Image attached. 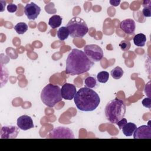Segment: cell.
Wrapping results in <instances>:
<instances>
[{
    "mask_svg": "<svg viewBox=\"0 0 151 151\" xmlns=\"http://www.w3.org/2000/svg\"><path fill=\"white\" fill-rule=\"evenodd\" d=\"M142 103L144 107L150 109V108H151V99H150V98H149V97L145 98L142 100Z\"/></svg>",
    "mask_w": 151,
    "mask_h": 151,
    "instance_id": "603a6c76",
    "label": "cell"
},
{
    "mask_svg": "<svg viewBox=\"0 0 151 151\" xmlns=\"http://www.w3.org/2000/svg\"><path fill=\"white\" fill-rule=\"evenodd\" d=\"M146 41V37L145 34L139 33L133 37V42L137 47H143Z\"/></svg>",
    "mask_w": 151,
    "mask_h": 151,
    "instance_id": "2e32d148",
    "label": "cell"
},
{
    "mask_svg": "<svg viewBox=\"0 0 151 151\" xmlns=\"http://www.w3.org/2000/svg\"><path fill=\"white\" fill-rule=\"evenodd\" d=\"M123 74L124 71L123 69L119 66H117L115 68H114L110 72L111 77L116 80L120 79L123 76Z\"/></svg>",
    "mask_w": 151,
    "mask_h": 151,
    "instance_id": "ac0fdd59",
    "label": "cell"
},
{
    "mask_svg": "<svg viewBox=\"0 0 151 151\" xmlns=\"http://www.w3.org/2000/svg\"><path fill=\"white\" fill-rule=\"evenodd\" d=\"M150 121H149L147 125H142L136 128L133 133L134 139H151Z\"/></svg>",
    "mask_w": 151,
    "mask_h": 151,
    "instance_id": "9c48e42d",
    "label": "cell"
},
{
    "mask_svg": "<svg viewBox=\"0 0 151 151\" xmlns=\"http://www.w3.org/2000/svg\"><path fill=\"white\" fill-rule=\"evenodd\" d=\"M41 99L45 106L49 107H54L62 100L60 87L50 83L48 84L41 91Z\"/></svg>",
    "mask_w": 151,
    "mask_h": 151,
    "instance_id": "277c9868",
    "label": "cell"
},
{
    "mask_svg": "<svg viewBox=\"0 0 151 151\" xmlns=\"http://www.w3.org/2000/svg\"><path fill=\"white\" fill-rule=\"evenodd\" d=\"M14 29L18 34H23L28 30V25L25 22H18L14 26Z\"/></svg>",
    "mask_w": 151,
    "mask_h": 151,
    "instance_id": "d6986e66",
    "label": "cell"
},
{
    "mask_svg": "<svg viewBox=\"0 0 151 151\" xmlns=\"http://www.w3.org/2000/svg\"><path fill=\"white\" fill-rule=\"evenodd\" d=\"M94 64L84 51L74 48L67 58L65 73L71 76L81 74L88 71Z\"/></svg>",
    "mask_w": 151,
    "mask_h": 151,
    "instance_id": "6da1fadb",
    "label": "cell"
},
{
    "mask_svg": "<svg viewBox=\"0 0 151 151\" xmlns=\"http://www.w3.org/2000/svg\"><path fill=\"white\" fill-rule=\"evenodd\" d=\"M143 8H147L151 9V1H143Z\"/></svg>",
    "mask_w": 151,
    "mask_h": 151,
    "instance_id": "4316f807",
    "label": "cell"
},
{
    "mask_svg": "<svg viewBox=\"0 0 151 151\" xmlns=\"http://www.w3.org/2000/svg\"><path fill=\"white\" fill-rule=\"evenodd\" d=\"M17 9H18V7H17V5H15L14 4H9L7 6V10L8 12H9L11 13L16 12L17 11Z\"/></svg>",
    "mask_w": 151,
    "mask_h": 151,
    "instance_id": "cb8c5ba5",
    "label": "cell"
},
{
    "mask_svg": "<svg viewBox=\"0 0 151 151\" xmlns=\"http://www.w3.org/2000/svg\"><path fill=\"white\" fill-rule=\"evenodd\" d=\"M109 78V74L107 71H102L99 72L97 75V81L101 83H106Z\"/></svg>",
    "mask_w": 151,
    "mask_h": 151,
    "instance_id": "ffe728a7",
    "label": "cell"
},
{
    "mask_svg": "<svg viewBox=\"0 0 151 151\" xmlns=\"http://www.w3.org/2000/svg\"><path fill=\"white\" fill-rule=\"evenodd\" d=\"M17 124L18 127L22 130H27L34 127L31 117L27 115H22L19 117Z\"/></svg>",
    "mask_w": 151,
    "mask_h": 151,
    "instance_id": "7c38bea8",
    "label": "cell"
},
{
    "mask_svg": "<svg viewBox=\"0 0 151 151\" xmlns=\"http://www.w3.org/2000/svg\"><path fill=\"white\" fill-rule=\"evenodd\" d=\"M84 52L88 58L93 62H98L103 57V51L96 44H88L84 47Z\"/></svg>",
    "mask_w": 151,
    "mask_h": 151,
    "instance_id": "8992f818",
    "label": "cell"
},
{
    "mask_svg": "<svg viewBox=\"0 0 151 151\" xmlns=\"http://www.w3.org/2000/svg\"><path fill=\"white\" fill-rule=\"evenodd\" d=\"M120 3V0H111L110 1V4L114 6H117L119 5V4Z\"/></svg>",
    "mask_w": 151,
    "mask_h": 151,
    "instance_id": "83f0119b",
    "label": "cell"
},
{
    "mask_svg": "<svg viewBox=\"0 0 151 151\" xmlns=\"http://www.w3.org/2000/svg\"><path fill=\"white\" fill-rule=\"evenodd\" d=\"M142 14L145 17H151V9L147 8H143L142 10Z\"/></svg>",
    "mask_w": 151,
    "mask_h": 151,
    "instance_id": "484cf974",
    "label": "cell"
},
{
    "mask_svg": "<svg viewBox=\"0 0 151 151\" xmlns=\"http://www.w3.org/2000/svg\"><path fill=\"white\" fill-rule=\"evenodd\" d=\"M84 84L86 87L92 88L96 86L97 81L94 77L92 76H88L85 79Z\"/></svg>",
    "mask_w": 151,
    "mask_h": 151,
    "instance_id": "44dd1931",
    "label": "cell"
},
{
    "mask_svg": "<svg viewBox=\"0 0 151 151\" xmlns=\"http://www.w3.org/2000/svg\"><path fill=\"white\" fill-rule=\"evenodd\" d=\"M126 110L124 101L116 98L107 103L104 109L105 116L108 121L115 124L124 117Z\"/></svg>",
    "mask_w": 151,
    "mask_h": 151,
    "instance_id": "3957f363",
    "label": "cell"
},
{
    "mask_svg": "<svg viewBox=\"0 0 151 151\" xmlns=\"http://www.w3.org/2000/svg\"><path fill=\"white\" fill-rule=\"evenodd\" d=\"M76 107L83 111H91L99 106L100 98L99 94L93 90L88 87L80 88L74 97Z\"/></svg>",
    "mask_w": 151,
    "mask_h": 151,
    "instance_id": "7a4b0ae2",
    "label": "cell"
},
{
    "mask_svg": "<svg viewBox=\"0 0 151 151\" xmlns=\"http://www.w3.org/2000/svg\"><path fill=\"white\" fill-rule=\"evenodd\" d=\"M62 23V18L60 15H52L49 19L48 24L53 29L59 27Z\"/></svg>",
    "mask_w": 151,
    "mask_h": 151,
    "instance_id": "9a60e30c",
    "label": "cell"
},
{
    "mask_svg": "<svg viewBox=\"0 0 151 151\" xmlns=\"http://www.w3.org/2000/svg\"><path fill=\"white\" fill-rule=\"evenodd\" d=\"M41 12V8L34 2L28 4L24 7V13L30 20L35 19Z\"/></svg>",
    "mask_w": 151,
    "mask_h": 151,
    "instance_id": "30bf717a",
    "label": "cell"
},
{
    "mask_svg": "<svg viewBox=\"0 0 151 151\" xmlns=\"http://www.w3.org/2000/svg\"><path fill=\"white\" fill-rule=\"evenodd\" d=\"M120 28L126 34H133L136 28L135 22L132 19H126L120 23Z\"/></svg>",
    "mask_w": 151,
    "mask_h": 151,
    "instance_id": "4fadbf2b",
    "label": "cell"
},
{
    "mask_svg": "<svg viewBox=\"0 0 151 151\" xmlns=\"http://www.w3.org/2000/svg\"><path fill=\"white\" fill-rule=\"evenodd\" d=\"M137 126L136 125L132 122L127 123L125 126L122 129L123 134L126 136H132L134 132L136 129Z\"/></svg>",
    "mask_w": 151,
    "mask_h": 151,
    "instance_id": "5bb4252c",
    "label": "cell"
},
{
    "mask_svg": "<svg viewBox=\"0 0 151 151\" xmlns=\"http://www.w3.org/2000/svg\"><path fill=\"white\" fill-rule=\"evenodd\" d=\"M119 47H120V48L122 51H126L130 49V48L131 47V44L129 41L123 40L119 44Z\"/></svg>",
    "mask_w": 151,
    "mask_h": 151,
    "instance_id": "7402d4cb",
    "label": "cell"
},
{
    "mask_svg": "<svg viewBox=\"0 0 151 151\" xmlns=\"http://www.w3.org/2000/svg\"><path fill=\"white\" fill-rule=\"evenodd\" d=\"M18 128L15 126L7 125L2 126L0 130L1 139H14L18 134Z\"/></svg>",
    "mask_w": 151,
    "mask_h": 151,
    "instance_id": "ba28073f",
    "label": "cell"
},
{
    "mask_svg": "<svg viewBox=\"0 0 151 151\" xmlns=\"http://www.w3.org/2000/svg\"><path fill=\"white\" fill-rule=\"evenodd\" d=\"M69 35V31L66 27H61L57 31V37L59 40L61 41H64L67 39Z\"/></svg>",
    "mask_w": 151,
    "mask_h": 151,
    "instance_id": "e0dca14e",
    "label": "cell"
},
{
    "mask_svg": "<svg viewBox=\"0 0 151 151\" xmlns=\"http://www.w3.org/2000/svg\"><path fill=\"white\" fill-rule=\"evenodd\" d=\"M77 93L76 86L70 83H65L63 85L61 89V94L62 98L65 100H71L74 97Z\"/></svg>",
    "mask_w": 151,
    "mask_h": 151,
    "instance_id": "8fae6325",
    "label": "cell"
},
{
    "mask_svg": "<svg viewBox=\"0 0 151 151\" xmlns=\"http://www.w3.org/2000/svg\"><path fill=\"white\" fill-rule=\"evenodd\" d=\"M74 137L73 131L65 127L54 128L49 133L47 136V138L50 139H74Z\"/></svg>",
    "mask_w": 151,
    "mask_h": 151,
    "instance_id": "52a82bcc",
    "label": "cell"
},
{
    "mask_svg": "<svg viewBox=\"0 0 151 151\" xmlns=\"http://www.w3.org/2000/svg\"><path fill=\"white\" fill-rule=\"evenodd\" d=\"M70 35L73 38H82L88 32V28L86 22L80 17H74L67 23Z\"/></svg>",
    "mask_w": 151,
    "mask_h": 151,
    "instance_id": "5b68a950",
    "label": "cell"
},
{
    "mask_svg": "<svg viewBox=\"0 0 151 151\" xmlns=\"http://www.w3.org/2000/svg\"><path fill=\"white\" fill-rule=\"evenodd\" d=\"M127 123V120H126V119H125V118H122V119H120L119 121H118L117 123H116V124H117V125L119 126V129H122L124 126H125V124H126Z\"/></svg>",
    "mask_w": 151,
    "mask_h": 151,
    "instance_id": "d4e9b609",
    "label": "cell"
}]
</instances>
